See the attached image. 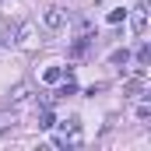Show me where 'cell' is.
Wrapping results in <instances>:
<instances>
[{
  "instance_id": "9c48e42d",
  "label": "cell",
  "mask_w": 151,
  "mask_h": 151,
  "mask_svg": "<svg viewBox=\"0 0 151 151\" xmlns=\"http://www.w3.org/2000/svg\"><path fill=\"white\" fill-rule=\"evenodd\" d=\"M137 60H141V63H148V60H151V46H148V42L137 49Z\"/></svg>"
},
{
  "instance_id": "52a82bcc",
  "label": "cell",
  "mask_w": 151,
  "mask_h": 151,
  "mask_svg": "<svg viewBox=\"0 0 151 151\" xmlns=\"http://www.w3.org/2000/svg\"><path fill=\"white\" fill-rule=\"evenodd\" d=\"M39 127H42V130L53 127V113H49V109H39Z\"/></svg>"
},
{
  "instance_id": "8fae6325",
  "label": "cell",
  "mask_w": 151,
  "mask_h": 151,
  "mask_svg": "<svg viewBox=\"0 0 151 151\" xmlns=\"http://www.w3.org/2000/svg\"><path fill=\"white\" fill-rule=\"evenodd\" d=\"M7 127H14V116L7 119V116H0V130H7Z\"/></svg>"
},
{
  "instance_id": "ba28073f",
  "label": "cell",
  "mask_w": 151,
  "mask_h": 151,
  "mask_svg": "<svg viewBox=\"0 0 151 151\" xmlns=\"http://www.w3.org/2000/svg\"><path fill=\"white\" fill-rule=\"evenodd\" d=\"M109 60H113V63H127V60H130V53H127V49H116Z\"/></svg>"
},
{
  "instance_id": "3957f363",
  "label": "cell",
  "mask_w": 151,
  "mask_h": 151,
  "mask_svg": "<svg viewBox=\"0 0 151 151\" xmlns=\"http://www.w3.org/2000/svg\"><path fill=\"white\" fill-rule=\"evenodd\" d=\"M91 42H95L91 35H81V39H74V42H70V56H74V60H81V56H84V53L91 49Z\"/></svg>"
},
{
  "instance_id": "8992f818",
  "label": "cell",
  "mask_w": 151,
  "mask_h": 151,
  "mask_svg": "<svg viewBox=\"0 0 151 151\" xmlns=\"http://www.w3.org/2000/svg\"><path fill=\"white\" fill-rule=\"evenodd\" d=\"M67 95H77V84L70 81V77H67V84H63V88L56 91V99H67Z\"/></svg>"
},
{
  "instance_id": "5b68a950",
  "label": "cell",
  "mask_w": 151,
  "mask_h": 151,
  "mask_svg": "<svg viewBox=\"0 0 151 151\" xmlns=\"http://www.w3.org/2000/svg\"><path fill=\"white\" fill-rule=\"evenodd\" d=\"M42 81H46V84H56V81H63V70H60V67H49V70L42 74Z\"/></svg>"
},
{
  "instance_id": "277c9868",
  "label": "cell",
  "mask_w": 151,
  "mask_h": 151,
  "mask_svg": "<svg viewBox=\"0 0 151 151\" xmlns=\"http://www.w3.org/2000/svg\"><path fill=\"white\" fill-rule=\"evenodd\" d=\"M14 28H18V25H14V21H7V18H0V46H4V42H11V39H14Z\"/></svg>"
},
{
  "instance_id": "30bf717a",
  "label": "cell",
  "mask_w": 151,
  "mask_h": 151,
  "mask_svg": "<svg viewBox=\"0 0 151 151\" xmlns=\"http://www.w3.org/2000/svg\"><path fill=\"white\" fill-rule=\"evenodd\" d=\"M123 18H127V11H109V21H113V25H116V21H123Z\"/></svg>"
},
{
  "instance_id": "6da1fadb",
  "label": "cell",
  "mask_w": 151,
  "mask_h": 151,
  "mask_svg": "<svg viewBox=\"0 0 151 151\" xmlns=\"http://www.w3.org/2000/svg\"><path fill=\"white\" fill-rule=\"evenodd\" d=\"M130 28H134L137 35H144V28H148V4H144V0L134 4V11H130Z\"/></svg>"
},
{
  "instance_id": "7a4b0ae2",
  "label": "cell",
  "mask_w": 151,
  "mask_h": 151,
  "mask_svg": "<svg viewBox=\"0 0 151 151\" xmlns=\"http://www.w3.org/2000/svg\"><path fill=\"white\" fill-rule=\"evenodd\" d=\"M42 21H46V28H63L67 25V14H63V7H46Z\"/></svg>"
}]
</instances>
